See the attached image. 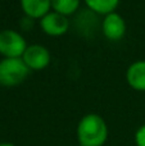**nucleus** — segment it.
<instances>
[{
  "instance_id": "1",
  "label": "nucleus",
  "mask_w": 145,
  "mask_h": 146,
  "mask_svg": "<svg viewBox=\"0 0 145 146\" xmlns=\"http://www.w3.org/2000/svg\"><path fill=\"white\" fill-rule=\"evenodd\" d=\"M108 139L105 121L98 114L82 117L77 126V141L80 146H103Z\"/></svg>"
},
{
  "instance_id": "2",
  "label": "nucleus",
  "mask_w": 145,
  "mask_h": 146,
  "mask_svg": "<svg viewBox=\"0 0 145 146\" xmlns=\"http://www.w3.org/2000/svg\"><path fill=\"white\" fill-rule=\"evenodd\" d=\"M30 68L22 58H5L0 62V83L15 86L22 83L28 76Z\"/></svg>"
},
{
  "instance_id": "3",
  "label": "nucleus",
  "mask_w": 145,
  "mask_h": 146,
  "mask_svg": "<svg viewBox=\"0 0 145 146\" xmlns=\"http://www.w3.org/2000/svg\"><path fill=\"white\" fill-rule=\"evenodd\" d=\"M27 49L25 38L13 30L0 32V53L7 58H21Z\"/></svg>"
},
{
  "instance_id": "4",
  "label": "nucleus",
  "mask_w": 145,
  "mask_h": 146,
  "mask_svg": "<svg viewBox=\"0 0 145 146\" xmlns=\"http://www.w3.org/2000/svg\"><path fill=\"white\" fill-rule=\"evenodd\" d=\"M22 59L30 69L41 71L50 63V53L48 49L41 45H31L27 46Z\"/></svg>"
},
{
  "instance_id": "5",
  "label": "nucleus",
  "mask_w": 145,
  "mask_h": 146,
  "mask_svg": "<svg viewBox=\"0 0 145 146\" xmlns=\"http://www.w3.org/2000/svg\"><path fill=\"white\" fill-rule=\"evenodd\" d=\"M40 26L45 33L50 36H61L67 32L69 21L66 15L57 12H49L40 21Z\"/></svg>"
},
{
  "instance_id": "6",
  "label": "nucleus",
  "mask_w": 145,
  "mask_h": 146,
  "mask_svg": "<svg viewBox=\"0 0 145 146\" xmlns=\"http://www.w3.org/2000/svg\"><path fill=\"white\" fill-rule=\"evenodd\" d=\"M103 32H104L105 37L109 40H120L126 32V25L123 18L114 12L107 14L103 21Z\"/></svg>"
},
{
  "instance_id": "7",
  "label": "nucleus",
  "mask_w": 145,
  "mask_h": 146,
  "mask_svg": "<svg viewBox=\"0 0 145 146\" xmlns=\"http://www.w3.org/2000/svg\"><path fill=\"white\" fill-rule=\"evenodd\" d=\"M127 82L134 90L145 91V60L135 62L128 67Z\"/></svg>"
},
{
  "instance_id": "8",
  "label": "nucleus",
  "mask_w": 145,
  "mask_h": 146,
  "mask_svg": "<svg viewBox=\"0 0 145 146\" xmlns=\"http://www.w3.org/2000/svg\"><path fill=\"white\" fill-rule=\"evenodd\" d=\"M23 12L30 18H43L51 8V0H21Z\"/></svg>"
},
{
  "instance_id": "9",
  "label": "nucleus",
  "mask_w": 145,
  "mask_h": 146,
  "mask_svg": "<svg viewBox=\"0 0 145 146\" xmlns=\"http://www.w3.org/2000/svg\"><path fill=\"white\" fill-rule=\"evenodd\" d=\"M85 3L94 12L100 14H109L114 12L120 0H85Z\"/></svg>"
},
{
  "instance_id": "10",
  "label": "nucleus",
  "mask_w": 145,
  "mask_h": 146,
  "mask_svg": "<svg viewBox=\"0 0 145 146\" xmlns=\"http://www.w3.org/2000/svg\"><path fill=\"white\" fill-rule=\"evenodd\" d=\"M51 7L54 12L68 15L77 10L80 7V0H51Z\"/></svg>"
},
{
  "instance_id": "11",
  "label": "nucleus",
  "mask_w": 145,
  "mask_h": 146,
  "mask_svg": "<svg viewBox=\"0 0 145 146\" xmlns=\"http://www.w3.org/2000/svg\"><path fill=\"white\" fill-rule=\"evenodd\" d=\"M135 142H136V146H145V124H143V126L136 131Z\"/></svg>"
},
{
  "instance_id": "12",
  "label": "nucleus",
  "mask_w": 145,
  "mask_h": 146,
  "mask_svg": "<svg viewBox=\"0 0 145 146\" xmlns=\"http://www.w3.org/2000/svg\"><path fill=\"white\" fill-rule=\"evenodd\" d=\"M0 146H15V145L10 144V142H3V144H0Z\"/></svg>"
}]
</instances>
